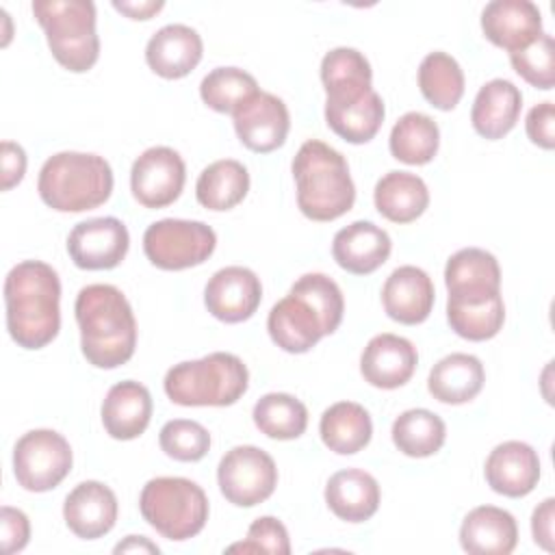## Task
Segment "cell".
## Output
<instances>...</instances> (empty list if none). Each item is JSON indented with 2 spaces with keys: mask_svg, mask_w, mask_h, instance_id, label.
<instances>
[{
  "mask_svg": "<svg viewBox=\"0 0 555 555\" xmlns=\"http://www.w3.org/2000/svg\"><path fill=\"white\" fill-rule=\"evenodd\" d=\"M392 442L408 457H429L438 453L447 438L444 421L425 410L414 408L399 414L392 423Z\"/></svg>",
  "mask_w": 555,
  "mask_h": 555,
  "instance_id": "obj_35",
  "label": "cell"
},
{
  "mask_svg": "<svg viewBox=\"0 0 555 555\" xmlns=\"http://www.w3.org/2000/svg\"><path fill=\"white\" fill-rule=\"evenodd\" d=\"M291 295L301 297L319 314L325 336L338 330L345 312V299L332 278L323 273H306L291 286Z\"/></svg>",
  "mask_w": 555,
  "mask_h": 555,
  "instance_id": "obj_39",
  "label": "cell"
},
{
  "mask_svg": "<svg viewBox=\"0 0 555 555\" xmlns=\"http://www.w3.org/2000/svg\"><path fill=\"white\" fill-rule=\"evenodd\" d=\"M33 13L46 33L59 65L74 74L89 72L100 56L95 4L89 0H35Z\"/></svg>",
  "mask_w": 555,
  "mask_h": 555,
  "instance_id": "obj_6",
  "label": "cell"
},
{
  "mask_svg": "<svg viewBox=\"0 0 555 555\" xmlns=\"http://www.w3.org/2000/svg\"><path fill=\"white\" fill-rule=\"evenodd\" d=\"M150 418L152 397L143 384L126 379L111 386L102 403V423L111 438L134 440L147 429Z\"/></svg>",
  "mask_w": 555,
  "mask_h": 555,
  "instance_id": "obj_23",
  "label": "cell"
},
{
  "mask_svg": "<svg viewBox=\"0 0 555 555\" xmlns=\"http://www.w3.org/2000/svg\"><path fill=\"white\" fill-rule=\"evenodd\" d=\"M267 330L271 340L288 353H306L325 336L319 314L291 293L271 308Z\"/></svg>",
  "mask_w": 555,
  "mask_h": 555,
  "instance_id": "obj_25",
  "label": "cell"
},
{
  "mask_svg": "<svg viewBox=\"0 0 555 555\" xmlns=\"http://www.w3.org/2000/svg\"><path fill=\"white\" fill-rule=\"evenodd\" d=\"M72 447L54 429H33L13 449V473L28 492L56 488L72 470Z\"/></svg>",
  "mask_w": 555,
  "mask_h": 555,
  "instance_id": "obj_9",
  "label": "cell"
},
{
  "mask_svg": "<svg viewBox=\"0 0 555 555\" xmlns=\"http://www.w3.org/2000/svg\"><path fill=\"white\" fill-rule=\"evenodd\" d=\"M256 427L273 440H293L299 438L308 427L306 405L286 392H269L260 397L254 405Z\"/></svg>",
  "mask_w": 555,
  "mask_h": 555,
  "instance_id": "obj_37",
  "label": "cell"
},
{
  "mask_svg": "<svg viewBox=\"0 0 555 555\" xmlns=\"http://www.w3.org/2000/svg\"><path fill=\"white\" fill-rule=\"evenodd\" d=\"M525 130H527V137L531 139V143H535L542 150H553L555 147V106H553V102L535 104L527 113Z\"/></svg>",
  "mask_w": 555,
  "mask_h": 555,
  "instance_id": "obj_44",
  "label": "cell"
},
{
  "mask_svg": "<svg viewBox=\"0 0 555 555\" xmlns=\"http://www.w3.org/2000/svg\"><path fill=\"white\" fill-rule=\"evenodd\" d=\"M137 551L139 553H158L160 548L143 535H128L124 542H119L115 546V553H137Z\"/></svg>",
  "mask_w": 555,
  "mask_h": 555,
  "instance_id": "obj_49",
  "label": "cell"
},
{
  "mask_svg": "<svg viewBox=\"0 0 555 555\" xmlns=\"http://www.w3.org/2000/svg\"><path fill=\"white\" fill-rule=\"evenodd\" d=\"M555 499H544L535 509H533V516H531V533H533V540L535 544H540L544 551H553V518H555Z\"/></svg>",
  "mask_w": 555,
  "mask_h": 555,
  "instance_id": "obj_47",
  "label": "cell"
},
{
  "mask_svg": "<svg viewBox=\"0 0 555 555\" xmlns=\"http://www.w3.org/2000/svg\"><path fill=\"white\" fill-rule=\"evenodd\" d=\"M423 98L438 111H451L464 95V72L447 52H429L418 65Z\"/></svg>",
  "mask_w": 555,
  "mask_h": 555,
  "instance_id": "obj_36",
  "label": "cell"
},
{
  "mask_svg": "<svg viewBox=\"0 0 555 555\" xmlns=\"http://www.w3.org/2000/svg\"><path fill=\"white\" fill-rule=\"evenodd\" d=\"M158 442L165 455L178 462H199L210 449V434L197 421L173 418L163 425Z\"/></svg>",
  "mask_w": 555,
  "mask_h": 555,
  "instance_id": "obj_41",
  "label": "cell"
},
{
  "mask_svg": "<svg viewBox=\"0 0 555 555\" xmlns=\"http://www.w3.org/2000/svg\"><path fill=\"white\" fill-rule=\"evenodd\" d=\"M260 278L247 267H223L208 280L204 288V304L208 312L223 323L247 321L260 306Z\"/></svg>",
  "mask_w": 555,
  "mask_h": 555,
  "instance_id": "obj_14",
  "label": "cell"
},
{
  "mask_svg": "<svg viewBox=\"0 0 555 555\" xmlns=\"http://www.w3.org/2000/svg\"><path fill=\"white\" fill-rule=\"evenodd\" d=\"M0 525H2V551L4 553H17L28 544L30 522L22 509L4 505L0 512Z\"/></svg>",
  "mask_w": 555,
  "mask_h": 555,
  "instance_id": "obj_45",
  "label": "cell"
},
{
  "mask_svg": "<svg viewBox=\"0 0 555 555\" xmlns=\"http://www.w3.org/2000/svg\"><path fill=\"white\" fill-rule=\"evenodd\" d=\"M163 384L167 397L178 405L223 408L236 403L245 395L249 373L238 356L215 351L199 360L173 364Z\"/></svg>",
  "mask_w": 555,
  "mask_h": 555,
  "instance_id": "obj_5",
  "label": "cell"
},
{
  "mask_svg": "<svg viewBox=\"0 0 555 555\" xmlns=\"http://www.w3.org/2000/svg\"><path fill=\"white\" fill-rule=\"evenodd\" d=\"M319 434L330 451L338 455H353L371 442L373 423L360 403L338 401L321 414Z\"/></svg>",
  "mask_w": 555,
  "mask_h": 555,
  "instance_id": "obj_31",
  "label": "cell"
},
{
  "mask_svg": "<svg viewBox=\"0 0 555 555\" xmlns=\"http://www.w3.org/2000/svg\"><path fill=\"white\" fill-rule=\"evenodd\" d=\"M488 486L503 496H527L540 479V457L535 449L520 440L496 444L483 466Z\"/></svg>",
  "mask_w": 555,
  "mask_h": 555,
  "instance_id": "obj_16",
  "label": "cell"
},
{
  "mask_svg": "<svg viewBox=\"0 0 555 555\" xmlns=\"http://www.w3.org/2000/svg\"><path fill=\"white\" fill-rule=\"evenodd\" d=\"M61 282L41 260L17 262L4 280L7 330L24 349H41L61 327Z\"/></svg>",
  "mask_w": 555,
  "mask_h": 555,
  "instance_id": "obj_1",
  "label": "cell"
},
{
  "mask_svg": "<svg viewBox=\"0 0 555 555\" xmlns=\"http://www.w3.org/2000/svg\"><path fill=\"white\" fill-rule=\"evenodd\" d=\"M217 247V234L204 221L160 219L147 225L143 251L147 260L165 271L197 267L210 258Z\"/></svg>",
  "mask_w": 555,
  "mask_h": 555,
  "instance_id": "obj_8",
  "label": "cell"
},
{
  "mask_svg": "<svg viewBox=\"0 0 555 555\" xmlns=\"http://www.w3.org/2000/svg\"><path fill=\"white\" fill-rule=\"evenodd\" d=\"M375 208L392 223H410L418 219L427 204L429 191L423 178L410 171H388L382 176L373 191Z\"/></svg>",
  "mask_w": 555,
  "mask_h": 555,
  "instance_id": "obj_30",
  "label": "cell"
},
{
  "mask_svg": "<svg viewBox=\"0 0 555 555\" xmlns=\"http://www.w3.org/2000/svg\"><path fill=\"white\" fill-rule=\"evenodd\" d=\"M444 284L449 297H490L501 293V269L490 251L464 247L447 260Z\"/></svg>",
  "mask_w": 555,
  "mask_h": 555,
  "instance_id": "obj_27",
  "label": "cell"
},
{
  "mask_svg": "<svg viewBox=\"0 0 555 555\" xmlns=\"http://www.w3.org/2000/svg\"><path fill=\"white\" fill-rule=\"evenodd\" d=\"M371 78L373 72L366 56L353 48H334L321 61V82L325 93L371 87Z\"/></svg>",
  "mask_w": 555,
  "mask_h": 555,
  "instance_id": "obj_40",
  "label": "cell"
},
{
  "mask_svg": "<svg viewBox=\"0 0 555 555\" xmlns=\"http://www.w3.org/2000/svg\"><path fill=\"white\" fill-rule=\"evenodd\" d=\"M232 119L238 141L258 154H269L282 147L291 128L286 104L267 91H258L245 100L232 113Z\"/></svg>",
  "mask_w": 555,
  "mask_h": 555,
  "instance_id": "obj_13",
  "label": "cell"
},
{
  "mask_svg": "<svg viewBox=\"0 0 555 555\" xmlns=\"http://www.w3.org/2000/svg\"><path fill=\"white\" fill-rule=\"evenodd\" d=\"M254 93H258L256 78L238 67H217L199 85L204 104L217 113H234Z\"/></svg>",
  "mask_w": 555,
  "mask_h": 555,
  "instance_id": "obj_38",
  "label": "cell"
},
{
  "mask_svg": "<svg viewBox=\"0 0 555 555\" xmlns=\"http://www.w3.org/2000/svg\"><path fill=\"white\" fill-rule=\"evenodd\" d=\"M431 278L412 264L395 269L382 286V304L386 314L403 325L423 323L434 308Z\"/></svg>",
  "mask_w": 555,
  "mask_h": 555,
  "instance_id": "obj_20",
  "label": "cell"
},
{
  "mask_svg": "<svg viewBox=\"0 0 555 555\" xmlns=\"http://www.w3.org/2000/svg\"><path fill=\"white\" fill-rule=\"evenodd\" d=\"M416 364L418 353L408 338L397 334H377L362 351L360 373L371 386L392 390L410 382Z\"/></svg>",
  "mask_w": 555,
  "mask_h": 555,
  "instance_id": "obj_17",
  "label": "cell"
},
{
  "mask_svg": "<svg viewBox=\"0 0 555 555\" xmlns=\"http://www.w3.org/2000/svg\"><path fill=\"white\" fill-rule=\"evenodd\" d=\"M141 516L163 538L182 542L197 535L208 520V496L191 479H150L139 496Z\"/></svg>",
  "mask_w": 555,
  "mask_h": 555,
  "instance_id": "obj_7",
  "label": "cell"
},
{
  "mask_svg": "<svg viewBox=\"0 0 555 555\" xmlns=\"http://www.w3.org/2000/svg\"><path fill=\"white\" fill-rule=\"evenodd\" d=\"M297 206L312 221H334L351 210L356 186L345 156L323 141H306L293 158Z\"/></svg>",
  "mask_w": 555,
  "mask_h": 555,
  "instance_id": "obj_3",
  "label": "cell"
},
{
  "mask_svg": "<svg viewBox=\"0 0 555 555\" xmlns=\"http://www.w3.org/2000/svg\"><path fill=\"white\" fill-rule=\"evenodd\" d=\"M481 30L496 48L516 52L542 35V13L531 0H492L481 11Z\"/></svg>",
  "mask_w": 555,
  "mask_h": 555,
  "instance_id": "obj_15",
  "label": "cell"
},
{
  "mask_svg": "<svg viewBox=\"0 0 555 555\" xmlns=\"http://www.w3.org/2000/svg\"><path fill=\"white\" fill-rule=\"evenodd\" d=\"M325 503L340 520L364 522L379 507V483L360 468L338 470L325 486Z\"/></svg>",
  "mask_w": 555,
  "mask_h": 555,
  "instance_id": "obj_28",
  "label": "cell"
},
{
  "mask_svg": "<svg viewBox=\"0 0 555 555\" xmlns=\"http://www.w3.org/2000/svg\"><path fill=\"white\" fill-rule=\"evenodd\" d=\"M228 551H243V553H273V555H288L291 540L286 527L273 516L256 518L247 529V540L228 546Z\"/></svg>",
  "mask_w": 555,
  "mask_h": 555,
  "instance_id": "obj_43",
  "label": "cell"
},
{
  "mask_svg": "<svg viewBox=\"0 0 555 555\" xmlns=\"http://www.w3.org/2000/svg\"><path fill=\"white\" fill-rule=\"evenodd\" d=\"M63 518L74 535L82 540L102 538L115 527L117 496L102 481H82L65 496Z\"/></svg>",
  "mask_w": 555,
  "mask_h": 555,
  "instance_id": "obj_18",
  "label": "cell"
},
{
  "mask_svg": "<svg viewBox=\"0 0 555 555\" xmlns=\"http://www.w3.org/2000/svg\"><path fill=\"white\" fill-rule=\"evenodd\" d=\"M217 483L228 503L236 507H254L267 501L278 486V468L273 457L254 447H232L217 466Z\"/></svg>",
  "mask_w": 555,
  "mask_h": 555,
  "instance_id": "obj_10",
  "label": "cell"
},
{
  "mask_svg": "<svg viewBox=\"0 0 555 555\" xmlns=\"http://www.w3.org/2000/svg\"><path fill=\"white\" fill-rule=\"evenodd\" d=\"M249 191V173L243 163L221 158L210 163L197 178V202L208 210H230L245 199Z\"/></svg>",
  "mask_w": 555,
  "mask_h": 555,
  "instance_id": "obj_33",
  "label": "cell"
},
{
  "mask_svg": "<svg viewBox=\"0 0 555 555\" xmlns=\"http://www.w3.org/2000/svg\"><path fill=\"white\" fill-rule=\"evenodd\" d=\"M390 154L405 165H427L440 145L438 124L425 115L410 111L390 130Z\"/></svg>",
  "mask_w": 555,
  "mask_h": 555,
  "instance_id": "obj_34",
  "label": "cell"
},
{
  "mask_svg": "<svg viewBox=\"0 0 555 555\" xmlns=\"http://www.w3.org/2000/svg\"><path fill=\"white\" fill-rule=\"evenodd\" d=\"M186 180L182 156L167 147H147L130 169V189L134 199L145 208H165L173 204Z\"/></svg>",
  "mask_w": 555,
  "mask_h": 555,
  "instance_id": "obj_11",
  "label": "cell"
},
{
  "mask_svg": "<svg viewBox=\"0 0 555 555\" xmlns=\"http://www.w3.org/2000/svg\"><path fill=\"white\" fill-rule=\"evenodd\" d=\"M447 321L451 330L473 343L488 340L499 334L505 321L501 293L490 297H449Z\"/></svg>",
  "mask_w": 555,
  "mask_h": 555,
  "instance_id": "obj_32",
  "label": "cell"
},
{
  "mask_svg": "<svg viewBox=\"0 0 555 555\" xmlns=\"http://www.w3.org/2000/svg\"><path fill=\"white\" fill-rule=\"evenodd\" d=\"M128 228L115 217H95L74 225L67 236L69 258L78 269H115L128 254Z\"/></svg>",
  "mask_w": 555,
  "mask_h": 555,
  "instance_id": "obj_12",
  "label": "cell"
},
{
  "mask_svg": "<svg viewBox=\"0 0 555 555\" xmlns=\"http://www.w3.org/2000/svg\"><path fill=\"white\" fill-rule=\"evenodd\" d=\"M202 52L204 43L195 28L186 24H167L150 37L145 46V61L160 78L176 80L197 67Z\"/></svg>",
  "mask_w": 555,
  "mask_h": 555,
  "instance_id": "obj_19",
  "label": "cell"
},
{
  "mask_svg": "<svg viewBox=\"0 0 555 555\" xmlns=\"http://www.w3.org/2000/svg\"><path fill=\"white\" fill-rule=\"evenodd\" d=\"M522 108L520 89L503 78L486 82L473 102L470 121L477 134L496 141L503 139L518 121Z\"/></svg>",
  "mask_w": 555,
  "mask_h": 555,
  "instance_id": "obj_26",
  "label": "cell"
},
{
  "mask_svg": "<svg viewBox=\"0 0 555 555\" xmlns=\"http://www.w3.org/2000/svg\"><path fill=\"white\" fill-rule=\"evenodd\" d=\"M486 382V371L479 358L470 353H451L434 364L427 377V388L434 399L449 405H460L475 399Z\"/></svg>",
  "mask_w": 555,
  "mask_h": 555,
  "instance_id": "obj_29",
  "label": "cell"
},
{
  "mask_svg": "<svg viewBox=\"0 0 555 555\" xmlns=\"http://www.w3.org/2000/svg\"><path fill=\"white\" fill-rule=\"evenodd\" d=\"M392 243L384 228L373 221H353L338 230L332 241V256L336 264L353 275H369L377 271L390 256Z\"/></svg>",
  "mask_w": 555,
  "mask_h": 555,
  "instance_id": "obj_22",
  "label": "cell"
},
{
  "mask_svg": "<svg viewBox=\"0 0 555 555\" xmlns=\"http://www.w3.org/2000/svg\"><path fill=\"white\" fill-rule=\"evenodd\" d=\"M514 72L535 89H553L555 85V48L553 37L542 33L533 43L522 50L509 52Z\"/></svg>",
  "mask_w": 555,
  "mask_h": 555,
  "instance_id": "obj_42",
  "label": "cell"
},
{
  "mask_svg": "<svg viewBox=\"0 0 555 555\" xmlns=\"http://www.w3.org/2000/svg\"><path fill=\"white\" fill-rule=\"evenodd\" d=\"M26 171V154L22 145L13 141H2V191L13 189L22 182Z\"/></svg>",
  "mask_w": 555,
  "mask_h": 555,
  "instance_id": "obj_46",
  "label": "cell"
},
{
  "mask_svg": "<svg viewBox=\"0 0 555 555\" xmlns=\"http://www.w3.org/2000/svg\"><path fill=\"white\" fill-rule=\"evenodd\" d=\"M518 542V527L507 509L479 505L460 527V544L473 555H509Z\"/></svg>",
  "mask_w": 555,
  "mask_h": 555,
  "instance_id": "obj_24",
  "label": "cell"
},
{
  "mask_svg": "<svg viewBox=\"0 0 555 555\" xmlns=\"http://www.w3.org/2000/svg\"><path fill=\"white\" fill-rule=\"evenodd\" d=\"M384 115V102L373 87L362 93L325 98L327 126L334 134L353 145L371 141L382 128Z\"/></svg>",
  "mask_w": 555,
  "mask_h": 555,
  "instance_id": "obj_21",
  "label": "cell"
},
{
  "mask_svg": "<svg viewBox=\"0 0 555 555\" xmlns=\"http://www.w3.org/2000/svg\"><path fill=\"white\" fill-rule=\"evenodd\" d=\"M80 327V349L89 364L117 369L137 347V321L126 295L113 284L80 288L74 304Z\"/></svg>",
  "mask_w": 555,
  "mask_h": 555,
  "instance_id": "obj_2",
  "label": "cell"
},
{
  "mask_svg": "<svg viewBox=\"0 0 555 555\" xmlns=\"http://www.w3.org/2000/svg\"><path fill=\"white\" fill-rule=\"evenodd\" d=\"M113 7L119 13L128 15L130 20H150L165 7V2H160V0L158 2H154V0H147V2H119V0H115Z\"/></svg>",
  "mask_w": 555,
  "mask_h": 555,
  "instance_id": "obj_48",
  "label": "cell"
},
{
  "mask_svg": "<svg viewBox=\"0 0 555 555\" xmlns=\"http://www.w3.org/2000/svg\"><path fill=\"white\" fill-rule=\"evenodd\" d=\"M37 191L52 210H93L113 193V169L108 160L98 154L59 152L43 163Z\"/></svg>",
  "mask_w": 555,
  "mask_h": 555,
  "instance_id": "obj_4",
  "label": "cell"
}]
</instances>
